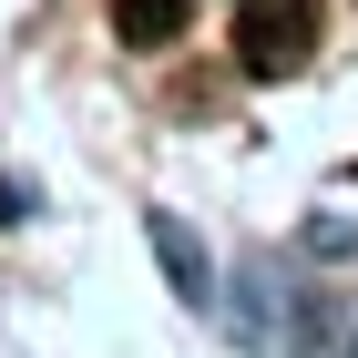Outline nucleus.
I'll list each match as a JSON object with an SVG mask.
<instances>
[{"mask_svg": "<svg viewBox=\"0 0 358 358\" xmlns=\"http://www.w3.org/2000/svg\"><path fill=\"white\" fill-rule=\"evenodd\" d=\"M307 31H317V0H236V62L266 83L307 62Z\"/></svg>", "mask_w": 358, "mask_h": 358, "instance_id": "nucleus-1", "label": "nucleus"}, {"mask_svg": "<svg viewBox=\"0 0 358 358\" xmlns=\"http://www.w3.org/2000/svg\"><path fill=\"white\" fill-rule=\"evenodd\" d=\"M113 31H123L134 52H164L174 31H185V0H113Z\"/></svg>", "mask_w": 358, "mask_h": 358, "instance_id": "nucleus-2", "label": "nucleus"}, {"mask_svg": "<svg viewBox=\"0 0 358 358\" xmlns=\"http://www.w3.org/2000/svg\"><path fill=\"white\" fill-rule=\"evenodd\" d=\"M154 256H164V266H174V287H185V297L205 307V256H194V236H185L174 215H154Z\"/></svg>", "mask_w": 358, "mask_h": 358, "instance_id": "nucleus-3", "label": "nucleus"}]
</instances>
